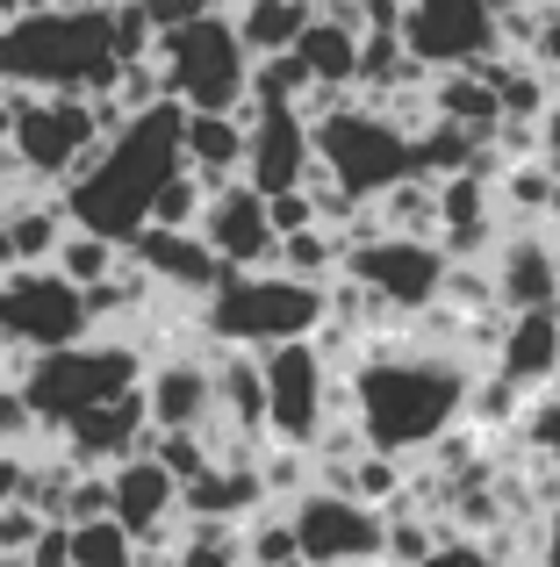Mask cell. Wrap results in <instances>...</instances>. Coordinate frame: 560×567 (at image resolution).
Here are the masks:
<instances>
[{
  "label": "cell",
  "instance_id": "cell-1",
  "mask_svg": "<svg viewBox=\"0 0 560 567\" xmlns=\"http://www.w3.org/2000/svg\"><path fill=\"white\" fill-rule=\"evenodd\" d=\"M467 381L475 367L446 346H366L345 374V416L360 424V439L374 453H395L409 460L417 445L446 439L467 410Z\"/></svg>",
  "mask_w": 560,
  "mask_h": 567
},
{
  "label": "cell",
  "instance_id": "cell-2",
  "mask_svg": "<svg viewBox=\"0 0 560 567\" xmlns=\"http://www.w3.org/2000/svg\"><path fill=\"white\" fill-rule=\"evenodd\" d=\"M173 173H180V101H152V109L123 115V130H108L80 158V173L58 181V208L80 230L129 245L144 230V216H152V194Z\"/></svg>",
  "mask_w": 560,
  "mask_h": 567
},
{
  "label": "cell",
  "instance_id": "cell-3",
  "mask_svg": "<svg viewBox=\"0 0 560 567\" xmlns=\"http://www.w3.org/2000/svg\"><path fill=\"white\" fill-rule=\"evenodd\" d=\"M0 86L14 94H108V0H58L0 22Z\"/></svg>",
  "mask_w": 560,
  "mask_h": 567
},
{
  "label": "cell",
  "instance_id": "cell-4",
  "mask_svg": "<svg viewBox=\"0 0 560 567\" xmlns=\"http://www.w3.org/2000/svg\"><path fill=\"white\" fill-rule=\"evenodd\" d=\"M137 374H144V346H137V338L86 331V338H72V346L29 352V360L14 367V388H22L37 431H58V424H72L80 410H94V402L137 388Z\"/></svg>",
  "mask_w": 560,
  "mask_h": 567
},
{
  "label": "cell",
  "instance_id": "cell-5",
  "mask_svg": "<svg viewBox=\"0 0 560 567\" xmlns=\"http://www.w3.org/2000/svg\"><path fill=\"white\" fill-rule=\"evenodd\" d=\"M317 323H323V288L280 274V266H224V280L201 295V331L216 346H238V352H267L280 338H309Z\"/></svg>",
  "mask_w": 560,
  "mask_h": 567
},
{
  "label": "cell",
  "instance_id": "cell-6",
  "mask_svg": "<svg viewBox=\"0 0 560 567\" xmlns=\"http://www.w3.org/2000/svg\"><path fill=\"white\" fill-rule=\"evenodd\" d=\"M152 65H158V86L166 101L180 109H201V115H230L245 109V86H252V58H245L230 14H187V22H166L152 43Z\"/></svg>",
  "mask_w": 560,
  "mask_h": 567
},
{
  "label": "cell",
  "instance_id": "cell-7",
  "mask_svg": "<svg viewBox=\"0 0 560 567\" xmlns=\"http://www.w3.org/2000/svg\"><path fill=\"white\" fill-rule=\"evenodd\" d=\"M309 152H317L323 181L338 194H352V202H374L381 187L409 181V130L352 94H338L331 109L309 115Z\"/></svg>",
  "mask_w": 560,
  "mask_h": 567
},
{
  "label": "cell",
  "instance_id": "cell-8",
  "mask_svg": "<svg viewBox=\"0 0 560 567\" xmlns=\"http://www.w3.org/2000/svg\"><path fill=\"white\" fill-rule=\"evenodd\" d=\"M94 331L86 317V288H72L58 266H14L0 274V352L14 367L29 352H51V346H72V338Z\"/></svg>",
  "mask_w": 560,
  "mask_h": 567
},
{
  "label": "cell",
  "instance_id": "cell-9",
  "mask_svg": "<svg viewBox=\"0 0 560 567\" xmlns=\"http://www.w3.org/2000/svg\"><path fill=\"white\" fill-rule=\"evenodd\" d=\"M101 144L94 101L86 94H22L8 123V152L22 158V173L37 187H58L65 173H80V158Z\"/></svg>",
  "mask_w": 560,
  "mask_h": 567
},
{
  "label": "cell",
  "instance_id": "cell-10",
  "mask_svg": "<svg viewBox=\"0 0 560 567\" xmlns=\"http://www.w3.org/2000/svg\"><path fill=\"white\" fill-rule=\"evenodd\" d=\"M288 532L302 567H374L381 560V511L331 482H309L288 496Z\"/></svg>",
  "mask_w": 560,
  "mask_h": 567
},
{
  "label": "cell",
  "instance_id": "cell-11",
  "mask_svg": "<svg viewBox=\"0 0 560 567\" xmlns=\"http://www.w3.org/2000/svg\"><path fill=\"white\" fill-rule=\"evenodd\" d=\"M259 381H267V439L309 453V439H317L323 416H331L338 367L317 352V338H280V346L259 352Z\"/></svg>",
  "mask_w": 560,
  "mask_h": 567
},
{
  "label": "cell",
  "instance_id": "cell-12",
  "mask_svg": "<svg viewBox=\"0 0 560 567\" xmlns=\"http://www.w3.org/2000/svg\"><path fill=\"white\" fill-rule=\"evenodd\" d=\"M338 274H352L381 309H395V317H424V309H438L446 251H438L432 237L374 230V237H360V245H345V266H338Z\"/></svg>",
  "mask_w": 560,
  "mask_h": 567
},
{
  "label": "cell",
  "instance_id": "cell-13",
  "mask_svg": "<svg viewBox=\"0 0 560 567\" xmlns=\"http://www.w3.org/2000/svg\"><path fill=\"white\" fill-rule=\"evenodd\" d=\"M395 37H403V51L417 58L424 72H453V65H475V58L504 51L489 0H403Z\"/></svg>",
  "mask_w": 560,
  "mask_h": 567
},
{
  "label": "cell",
  "instance_id": "cell-14",
  "mask_svg": "<svg viewBox=\"0 0 560 567\" xmlns=\"http://www.w3.org/2000/svg\"><path fill=\"white\" fill-rule=\"evenodd\" d=\"M245 166L238 181L259 194H288L309 181L317 152H309V115L294 101H245Z\"/></svg>",
  "mask_w": 560,
  "mask_h": 567
},
{
  "label": "cell",
  "instance_id": "cell-15",
  "mask_svg": "<svg viewBox=\"0 0 560 567\" xmlns=\"http://www.w3.org/2000/svg\"><path fill=\"white\" fill-rule=\"evenodd\" d=\"M195 230H201V245H209L224 266H273V251H280V237H273V223H267V194L245 187V181L209 187Z\"/></svg>",
  "mask_w": 560,
  "mask_h": 567
},
{
  "label": "cell",
  "instance_id": "cell-16",
  "mask_svg": "<svg viewBox=\"0 0 560 567\" xmlns=\"http://www.w3.org/2000/svg\"><path fill=\"white\" fill-rule=\"evenodd\" d=\"M123 259L137 266L158 295H180V302H201V295L224 280V259L201 245V230H158V223H144L123 245Z\"/></svg>",
  "mask_w": 560,
  "mask_h": 567
},
{
  "label": "cell",
  "instance_id": "cell-17",
  "mask_svg": "<svg viewBox=\"0 0 560 567\" xmlns=\"http://www.w3.org/2000/svg\"><path fill=\"white\" fill-rule=\"evenodd\" d=\"M58 453L72 460V467H115V460L144 453V439H152V416H144V395L137 388H123V395L94 402V410H80L72 424H58Z\"/></svg>",
  "mask_w": 560,
  "mask_h": 567
},
{
  "label": "cell",
  "instance_id": "cell-18",
  "mask_svg": "<svg viewBox=\"0 0 560 567\" xmlns=\"http://www.w3.org/2000/svg\"><path fill=\"white\" fill-rule=\"evenodd\" d=\"M137 395H144V416H152V431H201V424L216 416L209 360H195V352H166V360H144Z\"/></svg>",
  "mask_w": 560,
  "mask_h": 567
},
{
  "label": "cell",
  "instance_id": "cell-19",
  "mask_svg": "<svg viewBox=\"0 0 560 567\" xmlns=\"http://www.w3.org/2000/svg\"><path fill=\"white\" fill-rule=\"evenodd\" d=\"M438 194V251L446 259H481L489 251V237H496V181L481 166H460V173H446V181H432Z\"/></svg>",
  "mask_w": 560,
  "mask_h": 567
},
{
  "label": "cell",
  "instance_id": "cell-20",
  "mask_svg": "<svg viewBox=\"0 0 560 567\" xmlns=\"http://www.w3.org/2000/svg\"><path fill=\"white\" fill-rule=\"evenodd\" d=\"M496 374L518 381L525 395H539L560 374V302L547 309H510L504 338H496Z\"/></svg>",
  "mask_w": 560,
  "mask_h": 567
},
{
  "label": "cell",
  "instance_id": "cell-21",
  "mask_svg": "<svg viewBox=\"0 0 560 567\" xmlns=\"http://www.w3.org/2000/svg\"><path fill=\"white\" fill-rule=\"evenodd\" d=\"M252 511H267L252 460H209L195 482H180V517L187 525H245Z\"/></svg>",
  "mask_w": 560,
  "mask_h": 567
},
{
  "label": "cell",
  "instance_id": "cell-22",
  "mask_svg": "<svg viewBox=\"0 0 560 567\" xmlns=\"http://www.w3.org/2000/svg\"><path fill=\"white\" fill-rule=\"evenodd\" d=\"M489 295L496 309H547L560 302V280H553V245L539 230H518L496 245L489 259Z\"/></svg>",
  "mask_w": 560,
  "mask_h": 567
},
{
  "label": "cell",
  "instance_id": "cell-23",
  "mask_svg": "<svg viewBox=\"0 0 560 567\" xmlns=\"http://www.w3.org/2000/svg\"><path fill=\"white\" fill-rule=\"evenodd\" d=\"M180 166L195 173V181H209V187L238 181V166H245V115L238 109L230 115L180 109Z\"/></svg>",
  "mask_w": 560,
  "mask_h": 567
},
{
  "label": "cell",
  "instance_id": "cell-24",
  "mask_svg": "<svg viewBox=\"0 0 560 567\" xmlns=\"http://www.w3.org/2000/svg\"><path fill=\"white\" fill-rule=\"evenodd\" d=\"M288 51L302 58L309 86H331V94H352V72H360V29H352V22H338L331 8H317V14H309V29L288 43Z\"/></svg>",
  "mask_w": 560,
  "mask_h": 567
},
{
  "label": "cell",
  "instance_id": "cell-25",
  "mask_svg": "<svg viewBox=\"0 0 560 567\" xmlns=\"http://www.w3.org/2000/svg\"><path fill=\"white\" fill-rule=\"evenodd\" d=\"M0 230H8V251L14 266H51L58 237H65V208H58V194H14V202H0Z\"/></svg>",
  "mask_w": 560,
  "mask_h": 567
},
{
  "label": "cell",
  "instance_id": "cell-26",
  "mask_svg": "<svg viewBox=\"0 0 560 567\" xmlns=\"http://www.w3.org/2000/svg\"><path fill=\"white\" fill-rule=\"evenodd\" d=\"M309 14H317V0H238V8H230V29H238L245 58H273L309 29Z\"/></svg>",
  "mask_w": 560,
  "mask_h": 567
},
{
  "label": "cell",
  "instance_id": "cell-27",
  "mask_svg": "<svg viewBox=\"0 0 560 567\" xmlns=\"http://www.w3.org/2000/svg\"><path fill=\"white\" fill-rule=\"evenodd\" d=\"M374 223L388 237H432V245H438V194H432V181L409 173V181L381 187L374 194Z\"/></svg>",
  "mask_w": 560,
  "mask_h": 567
},
{
  "label": "cell",
  "instance_id": "cell-28",
  "mask_svg": "<svg viewBox=\"0 0 560 567\" xmlns=\"http://www.w3.org/2000/svg\"><path fill=\"white\" fill-rule=\"evenodd\" d=\"M273 266L280 274H294V280H338V266H345V237L331 230V223H309V230H288L280 237V251H273Z\"/></svg>",
  "mask_w": 560,
  "mask_h": 567
},
{
  "label": "cell",
  "instance_id": "cell-29",
  "mask_svg": "<svg viewBox=\"0 0 560 567\" xmlns=\"http://www.w3.org/2000/svg\"><path fill=\"white\" fill-rule=\"evenodd\" d=\"M51 266L72 280V288H94V280H108L115 266H123V245H108V237H94V230H80V223H65V237H58Z\"/></svg>",
  "mask_w": 560,
  "mask_h": 567
},
{
  "label": "cell",
  "instance_id": "cell-30",
  "mask_svg": "<svg viewBox=\"0 0 560 567\" xmlns=\"http://www.w3.org/2000/svg\"><path fill=\"white\" fill-rule=\"evenodd\" d=\"M65 554L72 567H137V539H129L115 517H86V525H65Z\"/></svg>",
  "mask_w": 560,
  "mask_h": 567
},
{
  "label": "cell",
  "instance_id": "cell-31",
  "mask_svg": "<svg viewBox=\"0 0 560 567\" xmlns=\"http://www.w3.org/2000/svg\"><path fill=\"white\" fill-rule=\"evenodd\" d=\"M166 567H245L238 554V525H180Z\"/></svg>",
  "mask_w": 560,
  "mask_h": 567
},
{
  "label": "cell",
  "instance_id": "cell-32",
  "mask_svg": "<svg viewBox=\"0 0 560 567\" xmlns=\"http://www.w3.org/2000/svg\"><path fill=\"white\" fill-rule=\"evenodd\" d=\"M238 554L245 567H302V554H294V532H288V511H273V517H245V539H238Z\"/></svg>",
  "mask_w": 560,
  "mask_h": 567
},
{
  "label": "cell",
  "instance_id": "cell-33",
  "mask_svg": "<svg viewBox=\"0 0 560 567\" xmlns=\"http://www.w3.org/2000/svg\"><path fill=\"white\" fill-rule=\"evenodd\" d=\"M201 202H209V181H195V173H173L166 187L152 194V216L144 223H158V230H195V216H201Z\"/></svg>",
  "mask_w": 560,
  "mask_h": 567
},
{
  "label": "cell",
  "instance_id": "cell-34",
  "mask_svg": "<svg viewBox=\"0 0 560 567\" xmlns=\"http://www.w3.org/2000/svg\"><path fill=\"white\" fill-rule=\"evenodd\" d=\"M29 439H37V416H29L22 388L0 381V453H29Z\"/></svg>",
  "mask_w": 560,
  "mask_h": 567
},
{
  "label": "cell",
  "instance_id": "cell-35",
  "mask_svg": "<svg viewBox=\"0 0 560 567\" xmlns=\"http://www.w3.org/2000/svg\"><path fill=\"white\" fill-rule=\"evenodd\" d=\"M43 525H51V517H37L22 496L0 503V560H22V554H29V539H37Z\"/></svg>",
  "mask_w": 560,
  "mask_h": 567
},
{
  "label": "cell",
  "instance_id": "cell-36",
  "mask_svg": "<svg viewBox=\"0 0 560 567\" xmlns=\"http://www.w3.org/2000/svg\"><path fill=\"white\" fill-rule=\"evenodd\" d=\"M525 439L560 467V395H532V402H525Z\"/></svg>",
  "mask_w": 560,
  "mask_h": 567
},
{
  "label": "cell",
  "instance_id": "cell-37",
  "mask_svg": "<svg viewBox=\"0 0 560 567\" xmlns=\"http://www.w3.org/2000/svg\"><path fill=\"white\" fill-rule=\"evenodd\" d=\"M267 223H273V237H288V230H309V223H317V202H309V187L267 194Z\"/></svg>",
  "mask_w": 560,
  "mask_h": 567
},
{
  "label": "cell",
  "instance_id": "cell-38",
  "mask_svg": "<svg viewBox=\"0 0 560 567\" xmlns=\"http://www.w3.org/2000/svg\"><path fill=\"white\" fill-rule=\"evenodd\" d=\"M409 567H504L489 554V546H475V539H438L424 560H409Z\"/></svg>",
  "mask_w": 560,
  "mask_h": 567
},
{
  "label": "cell",
  "instance_id": "cell-39",
  "mask_svg": "<svg viewBox=\"0 0 560 567\" xmlns=\"http://www.w3.org/2000/svg\"><path fill=\"white\" fill-rule=\"evenodd\" d=\"M525 58H532L547 80H560V8L539 14V29H532V43H525Z\"/></svg>",
  "mask_w": 560,
  "mask_h": 567
},
{
  "label": "cell",
  "instance_id": "cell-40",
  "mask_svg": "<svg viewBox=\"0 0 560 567\" xmlns=\"http://www.w3.org/2000/svg\"><path fill=\"white\" fill-rule=\"evenodd\" d=\"M22 496V453H0V503Z\"/></svg>",
  "mask_w": 560,
  "mask_h": 567
},
{
  "label": "cell",
  "instance_id": "cell-41",
  "mask_svg": "<svg viewBox=\"0 0 560 567\" xmlns=\"http://www.w3.org/2000/svg\"><path fill=\"white\" fill-rule=\"evenodd\" d=\"M14 14H22V0H0V22H14Z\"/></svg>",
  "mask_w": 560,
  "mask_h": 567
},
{
  "label": "cell",
  "instance_id": "cell-42",
  "mask_svg": "<svg viewBox=\"0 0 560 567\" xmlns=\"http://www.w3.org/2000/svg\"><path fill=\"white\" fill-rule=\"evenodd\" d=\"M547 245H553V280H560V237H547Z\"/></svg>",
  "mask_w": 560,
  "mask_h": 567
},
{
  "label": "cell",
  "instance_id": "cell-43",
  "mask_svg": "<svg viewBox=\"0 0 560 567\" xmlns=\"http://www.w3.org/2000/svg\"><path fill=\"white\" fill-rule=\"evenodd\" d=\"M22 8H58V0H22Z\"/></svg>",
  "mask_w": 560,
  "mask_h": 567
},
{
  "label": "cell",
  "instance_id": "cell-44",
  "mask_svg": "<svg viewBox=\"0 0 560 567\" xmlns=\"http://www.w3.org/2000/svg\"><path fill=\"white\" fill-rule=\"evenodd\" d=\"M489 8H510V0H489Z\"/></svg>",
  "mask_w": 560,
  "mask_h": 567
},
{
  "label": "cell",
  "instance_id": "cell-45",
  "mask_svg": "<svg viewBox=\"0 0 560 567\" xmlns=\"http://www.w3.org/2000/svg\"><path fill=\"white\" fill-rule=\"evenodd\" d=\"M0 567H22V560H0Z\"/></svg>",
  "mask_w": 560,
  "mask_h": 567
},
{
  "label": "cell",
  "instance_id": "cell-46",
  "mask_svg": "<svg viewBox=\"0 0 560 567\" xmlns=\"http://www.w3.org/2000/svg\"><path fill=\"white\" fill-rule=\"evenodd\" d=\"M0 360H8V352H0Z\"/></svg>",
  "mask_w": 560,
  "mask_h": 567
}]
</instances>
